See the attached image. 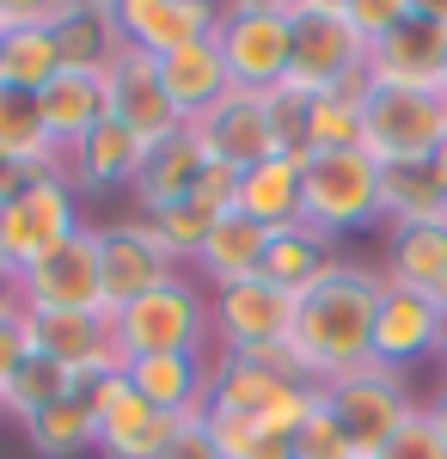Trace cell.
<instances>
[{"mask_svg":"<svg viewBox=\"0 0 447 459\" xmlns=\"http://www.w3.org/2000/svg\"><path fill=\"white\" fill-rule=\"evenodd\" d=\"M380 264H362V257H337L312 288L294 294V325H288V350H294V368L312 386H331L355 374L368 361V343H374V307H380Z\"/></svg>","mask_w":447,"mask_h":459,"instance_id":"1","label":"cell"},{"mask_svg":"<svg viewBox=\"0 0 447 459\" xmlns=\"http://www.w3.org/2000/svg\"><path fill=\"white\" fill-rule=\"evenodd\" d=\"M368 86V43L344 25L337 0H288V80L282 92L325 99Z\"/></svg>","mask_w":447,"mask_h":459,"instance_id":"2","label":"cell"},{"mask_svg":"<svg viewBox=\"0 0 447 459\" xmlns=\"http://www.w3.org/2000/svg\"><path fill=\"white\" fill-rule=\"evenodd\" d=\"M117 325V343L129 361L141 355H208L215 350V331H208V288L184 270L166 288L141 294L136 307L110 318Z\"/></svg>","mask_w":447,"mask_h":459,"instance_id":"3","label":"cell"},{"mask_svg":"<svg viewBox=\"0 0 447 459\" xmlns=\"http://www.w3.org/2000/svg\"><path fill=\"white\" fill-rule=\"evenodd\" d=\"M301 221L325 239H344L380 221V166L362 147L344 153H312L301 166Z\"/></svg>","mask_w":447,"mask_h":459,"instance_id":"4","label":"cell"},{"mask_svg":"<svg viewBox=\"0 0 447 459\" xmlns=\"http://www.w3.org/2000/svg\"><path fill=\"white\" fill-rule=\"evenodd\" d=\"M447 135V92H411V86H362V153L374 166L429 160Z\"/></svg>","mask_w":447,"mask_h":459,"instance_id":"5","label":"cell"},{"mask_svg":"<svg viewBox=\"0 0 447 459\" xmlns=\"http://www.w3.org/2000/svg\"><path fill=\"white\" fill-rule=\"evenodd\" d=\"M80 227H86V214H80V196H74L68 178L62 172L25 178L19 196L0 209V264H6L13 276H25L37 257L68 246Z\"/></svg>","mask_w":447,"mask_h":459,"instance_id":"6","label":"cell"},{"mask_svg":"<svg viewBox=\"0 0 447 459\" xmlns=\"http://www.w3.org/2000/svg\"><path fill=\"white\" fill-rule=\"evenodd\" d=\"M325 404H331V417L344 429V441L355 447V459H374L380 447L423 411L416 392L405 386V374H392V368H380V361H362L355 374L331 380V386H325Z\"/></svg>","mask_w":447,"mask_h":459,"instance_id":"7","label":"cell"},{"mask_svg":"<svg viewBox=\"0 0 447 459\" xmlns=\"http://www.w3.org/2000/svg\"><path fill=\"white\" fill-rule=\"evenodd\" d=\"M172 276H184V264L172 257V246L160 239V227L147 214L99 221V288H104V313L110 318L123 307H136L141 294L166 288Z\"/></svg>","mask_w":447,"mask_h":459,"instance_id":"8","label":"cell"},{"mask_svg":"<svg viewBox=\"0 0 447 459\" xmlns=\"http://www.w3.org/2000/svg\"><path fill=\"white\" fill-rule=\"evenodd\" d=\"M215 49L245 92H276L288 80V0H240L221 6Z\"/></svg>","mask_w":447,"mask_h":459,"instance_id":"9","label":"cell"},{"mask_svg":"<svg viewBox=\"0 0 447 459\" xmlns=\"http://www.w3.org/2000/svg\"><path fill=\"white\" fill-rule=\"evenodd\" d=\"M288 325H294V294H282L264 276H245V282L208 294V331H215V350L227 355L276 350V343H288Z\"/></svg>","mask_w":447,"mask_h":459,"instance_id":"10","label":"cell"},{"mask_svg":"<svg viewBox=\"0 0 447 459\" xmlns=\"http://www.w3.org/2000/svg\"><path fill=\"white\" fill-rule=\"evenodd\" d=\"M19 300H25V313H104L99 221H86L68 246H56L49 257H37L19 276Z\"/></svg>","mask_w":447,"mask_h":459,"instance_id":"11","label":"cell"},{"mask_svg":"<svg viewBox=\"0 0 447 459\" xmlns=\"http://www.w3.org/2000/svg\"><path fill=\"white\" fill-rule=\"evenodd\" d=\"M25 331H31V355L68 368L74 380L129 374V355L117 343L110 313H25Z\"/></svg>","mask_w":447,"mask_h":459,"instance_id":"12","label":"cell"},{"mask_svg":"<svg viewBox=\"0 0 447 459\" xmlns=\"http://www.w3.org/2000/svg\"><path fill=\"white\" fill-rule=\"evenodd\" d=\"M80 386H92V404H99V454L104 459H166V447L184 435V417L153 411L123 374L80 380Z\"/></svg>","mask_w":447,"mask_h":459,"instance_id":"13","label":"cell"},{"mask_svg":"<svg viewBox=\"0 0 447 459\" xmlns=\"http://www.w3.org/2000/svg\"><path fill=\"white\" fill-rule=\"evenodd\" d=\"M190 135H197V147H203L208 166H227V172L245 178L251 166L276 160L270 92H245V86H233L215 110H203V117L190 123Z\"/></svg>","mask_w":447,"mask_h":459,"instance_id":"14","label":"cell"},{"mask_svg":"<svg viewBox=\"0 0 447 459\" xmlns=\"http://www.w3.org/2000/svg\"><path fill=\"white\" fill-rule=\"evenodd\" d=\"M368 80H374V86L442 92V80H447V31L429 19L423 0H411V13L368 49Z\"/></svg>","mask_w":447,"mask_h":459,"instance_id":"15","label":"cell"},{"mask_svg":"<svg viewBox=\"0 0 447 459\" xmlns=\"http://www.w3.org/2000/svg\"><path fill=\"white\" fill-rule=\"evenodd\" d=\"M104 99H110V117H117L123 129H136L147 147L184 129V117H178L172 99H166L160 62H153V56H141V49H123V56L104 68Z\"/></svg>","mask_w":447,"mask_h":459,"instance_id":"16","label":"cell"},{"mask_svg":"<svg viewBox=\"0 0 447 459\" xmlns=\"http://www.w3.org/2000/svg\"><path fill=\"white\" fill-rule=\"evenodd\" d=\"M141 166H147V142H141L136 129H123L117 117H104L86 142H74L68 153H62V178L74 184L80 203H86V196H110V190L129 196Z\"/></svg>","mask_w":447,"mask_h":459,"instance_id":"17","label":"cell"},{"mask_svg":"<svg viewBox=\"0 0 447 459\" xmlns=\"http://www.w3.org/2000/svg\"><path fill=\"white\" fill-rule=\"evenodd\" d=\"M435 325H442V300L416 294V288L386 282L374 307V343H368V361L405 374L423 355H435Z\"/></svg>","mask_w":447,"mask_h":459,"instance_id":"18","label":"cell"},{"mask_svg":"<svg viewBox=\"0 0 447 459\" xmlns=\"http://www.w3.org/2000/svg\"><path fill=\"white\" fill-rule=\"evenodd\" d=\"M117 25H123V43L166 62L184 43H203L221 25V6L208 0H117Z\"/></svg>","mask_w":447,"mask_h":459,"instance_id":"19","label":"cell"},{"mask_svg":"<svg viewBox=\"0 0 447 459\" xmlns=\"http://www.w3.org/2000/svg\"><path fill=\"white\" fill-rule=\"evenodd\" d=\"M203 172H208V160H203V147H197V135H190V129H178V135H166V142L147 147V166H141L129 203H136V214L153 221V214L178 209L184 196H197Z\"/></svg>","mask_w":447,"mask_h":459,"instance_id":"20","label":"cell"},{"mask_svg":"<svg viewBox=\"0 0 447 459\" xmlns=\"http://www.w3.org/2000/svg\"><path fill=\"white\" fill-rule=\"evenodd\" d=\"M208 355H141V361H129L123 380H129L153 411L197 423V417L208 411Z\"/></svg>","mask_w":447,"mask_h":459,"instance_id":"21","label":"cell"},{"mask_svg":"<svg viewBox=\"0 0 447 459\" xmlns=\"http://www.w3.org/2000/svg\"><path fill=\"white\" fill-rule=\"evenodd\" d=\"M380 276L399 282V288H416V294H429V300H447V221L386 227Z\"/></svg>","mask_w":447,"mask_h":459,"instance_id":"22","label":"cell"},{"mask_svg":"<svg viewBox=\"0 0 447 459\" xmlns=\"http://www.w3.org/2000/svg\"><path fill=\"white\" fill-rule=\"evenodd\" d=\"M160 80H166V99H172V110L184 117V129H190L203 110H215L227 92H233V74H227V62H221L215 37L172 49V56L160 62Z\"/></svg>","mask_w":447,"mask_h":459,"instance_id":"23","label":"cell"},{"mask_svg":"<svg viewBox=\"0 0 447 459\" xmlns=\"http://www.w3.org/2000/svg\"><path fill=\"white\" fill-rule=\"evenodd\" d=\"M123 25H117V0H68V19L56 25V56L68 74H104L123 56Z\"/></svg>","mask_w":447,"mask_h":459,"instance_id":"24","label":"cell"},{"mask_svg":"<svg viewBox=\"0 0 447 459\" xmlns=\"http://www.w3.org/2000/svg\"><path fill=\"white\" fill-rule=\"evenodd\" d=\"M264 246H270V227H258V221H245V214L233 209V214L215 221V233L203 239L190 276H197L208 294H215V288H233V282H245V276H258Z\"/></svg>","mask_w":447,"mask_h":459,"instance_id":"25","label":"cell"},{"mask_svg":"<svg viewBox=\"0 0 447 459\" xmlns=\"http://www.w3.org/2000/svg\"><path fill=\"white\" fill-rule=\"evenodd\" d=\"M37 110H43V129L56 135V147L68 153L74 142H86L110 117V99H104V74H56L43 92H37Z\"/></svg>","mask_w":447,"mask_h":459,"instance_id":"26","label":"cell"},{"mask_svg":"<svg viewBox=\"0 0 447 459\" xmlns=\"http://www.w3.org/2000/svg\"><path fill=\"white\" fill-rule=\"evenodd\" d=\"M294 380H301V374H282V368L258 361V355H227V350L208 355V404H215V411L264 417L276 404V392L294 386Z\"/></svg>","mask_w":447,"mask_h":459,"instance_id":"27","label":"cell"},{"mask_svg":"<svg viewBox=\"0 0 447 459\" xmlns=\"http://www.w3.org/2000/svg\"><path fill=\"white\" fill-rule=\"evenodd\" d=\"M0 166H13V172H25V178L62 172V147L43 129L37 99L31 92H13V86H0Z\"/></svg>","mask_w":447,"mask_h":459,"instance_id":"28","label":"cell"},{"mask_svg":"<svg viewBox=\"0 0 447 459\" xmlns=\"http://www.w3.org/2000/svg\"><path fill=\"white\" fill-rule=\"evenodd\" d=\"M331 264H337V239H325L319 227L294 221V227H276V233H270L258 276H264V282H276L282 294H301V288H312L325 270H331Z\"/></svg>","mask_w":447,"mask_h":459,"instance_id":"29","label":"cell"},{"mask_svg":"<svg viewBox=\"0 0 447 459\" xmlns=\"http://www.w3.org/2000/svg\"><path fill=\"white\" fill-rule=\"evenodd\" d=\"M380 221L386 227H423V221H447V190L429 160H405V166H380Z\"/></svg>","mask_w":447,"mask_h":459,"instance_id":"30","label":"cell"},{"mask_svg":"<svg viewBox=\"0 0 447 459\" xmlns=\"http://www.w3.org/2000/svg\"><path fill=\"white\" fill-rule=\"evenodd\" d=\"M31 447L43 459H80V454H99V404H92V386H74L68 398H56L43 417L25 423Z\"/></svg>","mask_w":447,"mask_h":459,"instance_id":"31","label":"cell"},{"mask_svg":"<svg viewBox=\"0 0 447 459\" xmlns=\"http://www.w3.org/2000/svg\"><path fill=\"white\" fill-rule=\"evenodd\" d=\"M240 214L245 221H258V227H294L301 221V166L294 160H264V166H251L240 178Z\"/></svg>","mask_w":447,"mask_h":459,"instance_id":"32","label":"cell"},{"mask_svg":"<svg viewBox=\"0 0 447 459\" xmlns=\"http://www.w3.org/2000/svg\"><path fill=\"white\" fill-rule=\"evenodd\" d=\"M56 74H62L56 31H6V37H0V86L31 92V99H37Z\"/></svg>","mask_w":447,"mask_h":459,"instance_id":"33","label":"cell"},{"mask_svg":"<svg viewBox=\"0 0 447 459\" xmlns=\"http://www.w3.org/2000/svg\"><path fill=\"white\" fill-rule=\"evenodd\" d=\"M80 386L68 368H56V361H43V355H25V368L0 386V404H6V417H19V423H31V417H43L56 398H68V392Z\"/></svg>","mask_w":447,"mask_h":459,"instance_id":"34","label":"cell"},{"mask_svg":"<svg viewBox=\"0 0 447 459\" xmlns=\"http://www.w3.org/2000/svg\"><path fill=\"white\" fill-rule=\"evenodd\" d=\"M307 147L312 153L362 147V92H325V99H307Z\"/></svg>","mask_w":447,"mask_h":459,"instance_id":"35","label":"cell"},{"mask_svg":"<svg viewBox=\"0 0 447 459\" xmlns=\"http://www.w3.org/2000/svg\"><path fill=\"white\" fill-rule=\"evenodd\" d=\"M221 214H227V209H215L203 190H197V196H184L178 209L153 214V227H160V239L172 246V257L184 264V270H190V264H197V251H203V239L215 233V221H221Z\"/></svg>","mask_w":447,"mask_h":459,"instance_id":"36","label":"cell"},{"mask_svg":"<svg viewBox=\"0 0 447 459\" xmlns=\"http://www.w3.org/2000/svg\"><path fill=\"white\" fill-rule=\"evenodd\" d=\"M197 423H203V435L215 441V454H221V459H276V447L264 441L258 417H240V411H215V404H208Z\"/></svg>","mask_w":447,"mask_h":459,"instance_id":"37","label":"cell"},{"mask_svg":"<svg viewBox=\"0 0 447 459\" xmlns=\"http://www.w3.org/2000/svg\"><path fill=\"white\" fill-rule=\"evenodd\" d=\"M294 459H355V447L344 441V429H337V417H331V404H319L307 417V429L294 435V447H288Z\"/></svg>","mask_w":447,"mask_h":459,"instance_id":"38","label":"cell"},{"mask_svg":"<svg viewBox=\"0 0 447 459\" xmlns=\"http://www.w3.org/2000/svg\"><path fill=\"white\" fill-rule=\"evenodd\" d=\"M337 6H344V25L362 37L368 49H374L380 37H386L399 19H405V13H411V0H337Z\"/></svg>","mask_w":447,"mask_h":459,"instance_id":"39","label":"cell"},{"mask_svg":"<svg viewBox=\"0 0 447 459\" xmlns=\"http://www.w3.org/2000/svg\"><path fill=\"white\" fill-rule=\"evenodd\" d=\"M374 459H447V447H442V435H435V423H429V411H416Z\"/></svg>","mask_w":447,"mask_h":459,"instance_id":"40","label":"cell"},{"mask_svg":"<svg viewBox=\"0 0 447 459\" xmlns=\"http://www.w3.org/2000/svg\"><path fill=\"white\" fill-rule=\"evenodd\" d=\"M68 19V0H0V37L6 31H56Z\"/></svg>","mask_w":447,"mask_h":459,"instance_id":"41","label":"cell"},{"mask_svg":"<svg viewBox=\"0 0 447 459\" xmlns=\"http://www.w3.org/2000/svg\"><path fill=\"white\" fill-rule=\"evenodd\" d=\"M25 355H31V331H25V313L19 318H0V386L25 368Z\"/></svg>","mask_w":447,"mask_h":459,"instance_id":"42","label":"cell"},{"mask_svg":"<svg viewBox=\"0 0 447 459\" xmlns=\"http://www.w3.org/2000/svg\"><path fill=\"white\" fill-rule=\"evenodd\" d=\"M166 459H221V454H215V441L203 435V423H184V435L166 447Z\"/></svg>","mask_w":447,"mask_h":459,"instance_id":"43","label":"cell"},{"mask_svg":"<svg viewBox=\"0 0 447 459\" xmlns=\"http://www.w3.org/2000/svg\"><path fill=\"white\" fill-rule=\"evenodd\" d=\"M423 411H429V423H435V435H442V447H447V374L435 380V392L423 398Z\"/></svg>","mask_w":447,"mask_h":459,"instance_id":"44","label":"cell"},{"mask_svg":"<svg viewBox=\"0 0 447 459\" xmlns=\"http://www.w3.org/2000/svg\"><path fill=\"white\" fill-rule=\"evenodd\" d=\"M19 184H25V172H13V166H0V209L19 196Z\"/></svg>","mask_w":447,"mask_h":459,"instance_id":"45","label":"cell"},{"mask_svg":"<svg viewBox=\"0 0 447 459\" xmlns=\"http://www.w3.org/2000/svg\"><path fill=\"white\" fill-rule=\"evenodd\" d=\"M429 166H435V178H442V190H447V135H442V147L429 153Z\"/></svg>","mask_w":447,"mask_h":459,"instance_id":"46","label":"cell"},{"mask_svg":"<svg viewBox=\"0 0 447 459\" xmlns=\"http://www.w3.org/2000/svg\"><path fill=\"white\" fill-rule=\"evenodd\" d=\"M435 355H442V368H447V300H442V325H435Z\"/></svg>","mask_w":447,"mask_h":459,"instance_id":"47","label":"cell"},{"mask_svg":"<svg viewBox=\"0 0 447 459\" xmlns=\"http://www.w3.org/2000/svg\"><path fill=\"white\" fill-rule=\"evenodd\" d=\"M276 459H294V454H276Z\"/></svg>","mask_w":447,"mask_h":459,"instance_id":"48","label":"cell"},{"mask_svg":"<svg viewBox=\"0 0 447 459\" xmlns=\"http://www.w3.org/2000/svg\"><path fill=\"white\" fill-rule=\"evenodd\" d=\"M0 417H6V404H0Z\"/></svg>","mask_w":447,"mask_h":459,"instance_id":"49","label":"cell"},{"mask_svg":"<svg viewBox=\"0 0 447 459\" xmlns=\"http://www.w3.org/2000/svg\"><path fill=\"white\" fill-rule=\"evenodd\" d=\"M442 92H447V80H442Z\"/></svg>","mask_w":447,"mask_h":459,"instance_id":"50","label":"cell"}]
</instances>
